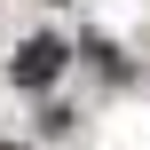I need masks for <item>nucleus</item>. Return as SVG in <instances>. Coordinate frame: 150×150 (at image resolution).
Masks as SVG:
<instances>
[{
	"label": "nucleus",
	"mask_w": 150,
	"mask_h": 150,
	"mask_svg": "<svg viewBox=\"0 0 150 150\" xmlns=\"http://www.w3.org/2000/svg\"><path fill=\"white\" fill-rule=\"evenodd\" d=\"M63 63H71V47L40 32V40H24V47H16V63H8V71H16V87H47Z\"/></svg>",
	"instance_id": "1"
}]
</instances>
